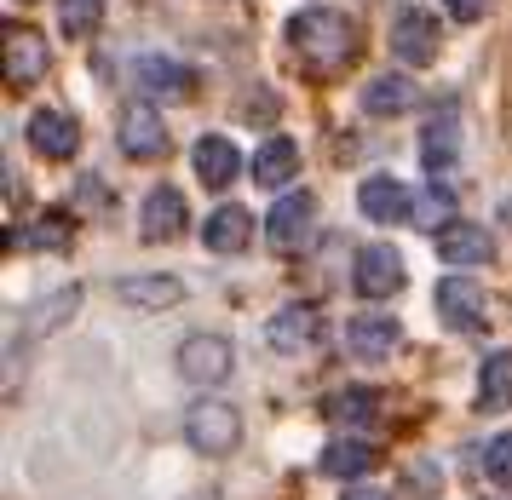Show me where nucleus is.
Listing matches in <instances>:
<instances>
[{"mask_svg":"<svg viewBox=\"0 0 512 500\" xmlns=\"http://www.w3.org/2000/svg\"><path fill=\"white\" fill-rule=\"evenodd\" d=\"M282 41H288V52H294L311 75H340V69L357 58V29H351V18L328 12V6H311L300 18H288Z\"/></svg>","mask_w":512,"mask_h":500,"instance_id":"obj_1","label":"nucleus"},{"mask_svg":"<svg viewBox=\"0 0 512 500\" xmlns=\"http://www.w3.org/2000/svg\"><path fill=\"white\" fill-rule=\"evenodd\" d=\"M265 236H271V248L277 253L311 248V236H317V202H311V190H288V196H277L271 219H265Z\"/></svg>","mask_w":512,"mask_h":500,"instance_id":"obj_2","label":"nucleus"},{"mask_svg":"<svg viewBox=\"0 0 512 500\" xmlns=\"http://www.w3.org/2000/svg\"><path fill=\"white\" fill-rule=\"evenodd\" d=\"M185 437L196 443V455L208 460H225L242 443V414L231 409V403H196L185 420Z\"/></svg>","mask_w":512,"mask_h":500,"instance_id":"obj_3","label":"nucleus"},{"mask_svg":"<svg viewBox=\"0 0 512 500\" xmlns=\"http://www.w3.org/2000/svg\"><path fill=\"white\" fill-rule=\"evenodd\" d=\"M236 368V345L225 334H190L179 345V374H185L190 386H225Z\"/></svg>","mask_w":512,"mask_h":500,"instance_id":"obj_4","label":"nucleus"},{"mask_svg":"<svg viewBox=\"0 0 512 500\" xmlns=\"http://www.w3.org/2000/svg\"><path fill=\"white\" fill-rule=\"evenodd\" d=\"M403 259H397V248H386V242H369V248H357V259H351V288L363 299H392L403 294Z\"/></svg>","mask_w":512,"mask_h":500,"instance_id":"obj_5","label":"nucleus"},{"mask_svg":"<svg viewBox=\"0 0 512 500\" xmlns=\"http://www.w3.org/2000/svg\"><path fill=\"white\" fill-rule=\"evenodd\" d=\"M116 138H121V150H127L133 161H156V156H167V121H162L156 110H150V98H133V104L121 110Z\"/></svg>","mask_w":512,"mask_h":500,"instance_id":"obj_6","label":"nucleus"},{"mask_svg":"<svg viewBox=\"0 0 512 500\" xmlns=\"http://www.w3.org/2000/svg\"><path fill=\"white\" fill-rule=\"evenodd\" d=\"M438 317L455 328V334H484L489 328V311H484V294L472 276H443L438 282Z\"/></svg>","mask_w":512,"mask_h":500,"instance_id":"obj_7","label":"nucleus"},{"mask_svg":"<svg viewBox=\"0 0 512 500\" xmlns=\"http://www.w3.org/2000/svg\"><path fill=\"white\" fill-rule=\"evenodd\" d=\"M52 64V46L29 29V23H6V87H35Z\"/></svg>","mask_w":512,"mask_h":500,"instance_id":"obj_8","label":"nucleus"},{"mask_svg":"<svg viewBox=\"0 0 512 500\" xmlns=\"http://www.w3.org/2000/svg\"><path fill=\"white\" fill-rule=\"evenodd\" d=\"M139 225H144V242H179L190 230V207L173 184H156L139 207Z\"/></svg>","mask_w":512,"mask_h":500,"instance_id":"obj_9","label":"nucleus"},{"mask_svg":"<svg viewBox=\"0 0 512 500\" xmlns=\"http://www.w3.org/2000/svg\"><path fill=\"white\" fill-rule=\"evenodd\" d=\"M438 46H443V23H438V18H426L420 6L397 12V23H392V52L403 58V64H432V58H438Z\"/></svg>","mask_w":512,"mask_h":500,"instance_id":"obj_10","label":"nucleus"},{"mask_svg":"<svg viewBox=\"0 0 512 500\" xmlns=\"http://www.w3.org/2000/svg\"><path fill=\"white\" fill-rule=\"evenodd\" d=\"M29 144L41 161H70L81 150V127L70 110H35L29 115Z\"/></svg>","mask_w":512,"mask_h":500,"instance_id":"obj_11","label":"nucleus"},{"mask_svg":"<svg viewBox=\"0 0 512 500\" xmlns=\"http://www.w3.org/2000/svg\"><path fill=\"white\" fill-rule=\"evenodd\" d=\"M357 207H363V219H374V225H403V219L415 213L409 190H403L392 173H369V179L357 184Z\"/></svg>","mask_w":512,"mask_h":500,"instance_id":"obj_12","label":"nucleus"},{"mask_svg":"<svg viewBox=\"0 0 512 500\" xmlns=\"http://www.w3.org/2000/svg\"><path fill=\"white\" fill-rule=\"evenodd\" d=\"M455 161H461V110L443 104V110L426 121V133H420V167H426V173H443V167H455Z\"/></svg>","mask_w":512,"mask_h":500,"instance_id":"obj_13","label":"nucleus"},{"mask_svg":"<svg viewBox=\"0 0 512 500\" xmlns=\"http://www.w3.org/2000/svg\"><path fill=\"white\" fill-rule=\"evenodd\" d=\"M397 340H403V328H397V317H386V311H363V317L346 322V345H351V357H363V363L392 357Z\"/></svg>","mask_w":512,"mask_h":500,"instance_id":"obj_14","label":"nucleus"},{"mask_svg":"<svg viewBox=\"0 0 512 500\" xmlns=\"http://www.w3.org/2000/svg\"><path fill=\"white\" fill-rule=\"evenodd\" d=\"M432 242H438L443 265H489L495 259V236L484 225H466V219H449Z\"/></svg>","mask_w":512,"mask_h":500,"instance_id":"obj_15","label":"nucleus"},{"mask_svg":"<svg viewBox=\"0 0 512 500\" xmlns=\"http://www.w3.org/2000/svg\"><path fill=\"white\" fill-rule=\"evenodd\" d=\"M190 167H196V184H202V190H225V184L236 179L242 156H236V144L225 133H202L196 150H190Z\"/></svg>","mask_w":512,"mask_h":500,"instance_id":"obj_16","label":"nucleus"},{"mask_svg":"<svg viewBox=\"0 0 512 500\" xmlns=\"http://www.w3.org/2000/svg\"><path fill=\"white\" fill-rule=\"evenodd\" d=\"M420 104V87L409 75H374L369 87H363V110L380 115V121H392V115H409Z\"/></svg>","mask_w":512,"mask_h":500,"instance_id":"obj_17","label":"nucleus"},{"mask_svg":"<svg viewBox=\"0 0 512 500\" xmlns=\"http://www.w3.org/2000/svg\"><path fill=\"white\" fill-rule=\"evenodd\" d=\"M202 242H208L213 253H242L254 242V213H248V207H213L208 225H202Z\"/></svg>","mask_w":512,"mask_h":500,"instance_id":"obj_18","label":"nucleus"},{"mask_svg":"<svg viewBox=\"0 0 512 500\" xmlns=\"http://www.w3.org/2000/svg\"><path fill=\"white\" fill-rule=\"evenodd\" d=\"M116 294H121V305L156 311V305H179V299H185V282H179V276H162V271H150V276H121Z\"/></svg>","mask_w":512,"mask_h":500,"instance_id":"obj_19","label":"nucleus"},{"mask_svg":"<svg viewBox=\"0 0 512 500\" xmlns=\"http://www.w3.org/2000/svg\"><path fill=\"white\" fill-rule=\"evenodd\" d=\"M139 87L150 92V98H190V92H196V75L156 52V58H139Z\"/></svg>","mask_w":512,"mask_h":500,"instance_id":"obj_20","label":"nucleus"},{"mask_svg":"<svg viewBox=\"0 0 512 500\" xmlns=\"http://www.w3.org/2000/svg\"><path fill=\"white\" fill-rule=\"evenodd\" d=\"M478 409H512V345L507 351H489L484 368H478Z\"/></svg>","mask_w":512,"mask_h":500,"instance_id":"obj_21","label":"nucleus"},{"mask_svg":"<svg viewBox=\"0 0 512 500\" xmlns=\"http://www.w3.org/2000/svg\"><path fill=\"white\" fill-rule=\"evenodd\" d=\"M265 340L277 345V351H305V345L317 340V311L311 305H282L271 328H265Z\"/></svg>","mask_w":512,"mask_h":500,"instance_id":"obj_22","label":"nucleus"},{"mask_svg":"<svg viewBox=\"0 0 512 500\" xmlns=\"http://www.w3.org/2000/svg\"><path fill=\"white\" fill-rule=\"evenodd\" d=\"M294 173H300V144L294 138H265V150L254 156V179L265 190H282Z\"/></svg>","mask_w":512,"mask_h":500,"instance_id":"obj_23","label":"nucleus"},{"mask_svg":"<svg viewBox=\"0 0 512 500\" xmlns=\"http://www.w3.org/2000/svg\"><path fill=\"white\" fill-rule=\"evenodd\" d=\"M369 466H374V449L363 443V437H340V443H328V449H323V472H328V478L357 483Z\"/></svg>","mask_w":512,"mask_h":500,"instance_id":"obj_24","label":"nucleus"},{"mask_svg":"<svg viewBox=\"0 0 512 500\" xmlns=\"http://www.w3.org/2000/svg\"><path fill=\"white\" fill-rule=\"evenodd\" d=\"M328 414L334 420H346V426H363V420H380V391L369 386H346L328 397Z\"/></svg>","mask_w":512,"mask_h":500,"instance_id":"obj_25","label":"nucleus"},{"mask_svg":"<svg viewBox=\"0 0 512 500\" xmlns=\"http://www.w3.org/2000/svg\"><path fill=\"white\" fill-rule=\"evenodd\" d=\"M98 23H104V0H58V29L70 41H87Z\"/></svg>","mask_w":512,"mask_h":500,"instance_id":"obj_26","label":"nucleus"},{"mask_svg":"<svg viewBox=\"0 0 512 500\" xmlns=\"http://www.w3.org/2000/svg\"><path fill=\"white\" fill-rule=\"evenodd\" d=\"M18 248H35V253H52V248H70V219L64 213H41L29 236H18Z\"/></svg>","mask_w":512,"mask_h":500,"instance_id":"obj_27","label":"nucleus"},{"mask_svg":"<svg viewBox=\"0 0 512 500\" xmlns=\"http://www.w3.org/2000/svg\"><path fill=\"white\" fill-rule=\"evenodd\" d=\"M484 472H489V483L512 489V432L489 437V449H484Z\"/></svg>","mask_w":512,"mask_h":500,"instance_id":"obj_28","label":"nucleus"},{"mask_svg":"<svg viewBox=\"0 0 512 500\" xmlns=\"http://www.w3.org/2000/svg\"><path fill=\"white\" fill-rule=\"evenodd\" d=\"M415 219H420L426 230H443V225H449V190H443V184H432V190H420Z\"/></svg>","mask_w":512,"mask_h":500,"instance_id":"obj_29","label":"nucleus"},{"mask_svg":"<svg viewBox=\"0 0 512 500\" xmlns=\"http://www.w3.org/2000/svg\"><path fill=\"white\" fill-rule=\"evenodd\" d=\"M489 12V0H449V18L455 23H478Z\"/></svg>","mask_w":512,"mask_h":500,"instance_id":"obj_30","label":"nucleus"},{"mask_svg":"<svg viewBox=\"0 0 512 500\" xmlns=\"http://www.w3.org/2000/svg\"><path fill=\"white\" fill-rule=\"evenodd\" d=\"M81 202H87V207H98V202H110V190H104L98 179H81Z\"/></svg>","mask_w":512,"mask_h":500,"instance_id":"obj_31","label":"nucleus"},{"mask_svg":"<svg viewBox=\"0 0 512 500\" xmlns=\"http://www.w3.org/2000/svg\"><path fill=\"white\" fill-rule=\"evenodd\" d=\"M409 483H415V489H438V472H432V466L420 472V466H415V472H409Z\"/></svg>","mask_w":512,"mask_h":500,"instance_id":"obj_32","label":"nucleus"},{"mask_svg":"<svg viewBox=\"0 0 512 500\" xmlns=\"http://www.w3.org/2000/svg\"><path fill=\"white\" fill-rule=\"evenodd\" d=\"M346 500H392V495H386V489H351Z\"/></svg>","mask_w":512,"mask_h":500,"instance_id":"obj_33","label":"nucleus"},{"mask_svg":"<svg viewBox=\"0 0 512 500\" xmlns=\"http://www.w3.org/2000/svg\"><path fill=\"white\" fill-rule=\"evenodd\" d=\"M190 500H219V495H213V489H202V495H190Z\"/></svg>","mask_w":512,"mask_h":500,"instance_id":"obj_34","label":"nucleus"}]
</instances>
